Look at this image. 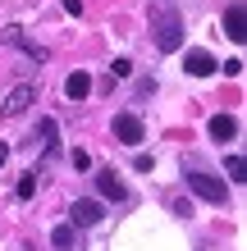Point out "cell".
Masks as SVG:
<instances>
[{"instance_id": "obj_12", "label": "cell", "mask_w": 247, "mask_h": 251, "mask_svg": "<svg viewBox=\"0 0 247 251\" xmlns=\"http://www.w3.org/2000/svg\"><path fill=\"white\" fill-rule=\"evenodd\" d=\"M51 242H55V251H74V242H78V228L74 224H60L51 233Z\"/></svg>"}, {"instance_id": "obj_16", "label": "cell", "mask_w": 247, "mask_h": 251, "mask_svg": "<svg viewBox=\"0 0 247 251\" xmlns=\"http://www.w3.org/2000/svg\"><path fill=\"white\" fill-rule=\"evenodd\" d=\"M224 169H229V178H238V183H243V174H247L243 155H229V165H224Z\"/></svg>"}, {"instance_id": "obj_11", "label": "cell", "mask_w": 247, "mask_h": 251, "mask_svg": "<svg viewBox=\"0 0 247 251\" xmlns=\"http://www.w3.org/2000/svg\"><path fill=\"white\" fill-rule=\"evenodd\" d=\"M87 92H92V78H87L82 69H78V73H69V82H64V96H69V100H82Z\"/></svg>"}, {"instance_id": "obj_15", "label": "cell", "mask_w": 247, "mask_h": 251, "mask_svg": "<svg viewBox=\"0 0 247 251\" xmlns=\"http://www.w3.org/2000/svg\"><path fill=\"white\" fill-rule=\"evenodd\" d=\"M128 73H133V60H124V55H119V60L110 64V78H128Z\"/></svg>"}, {"instance_id": "obj_5", "label": "cell", "mask_w": 247, "mask_h": 251, "mask_svg": "<svg viewBox=\"0 0 247 251\" xmlns=\"http://www.w3.org/2000/svg\"><path fill=\"white\" fill-rule=\"evenodd\" d=\"M27 105H32V87L23 82V87H14V92L5 96V105H0V119H19Z\"/></svg>"}, {"instance_id": "obj_18", "label": "cell", "mask_w": 247, "mask_h": 251, "mask_svg": "<svg viewBox=\"0 0 247 251\" xmlns=\"http://www.w3.org/2000/svg\"><path fill=\"white\" fill-rule=\"evenodd\" d=\"M69 160H74V169H92V155H87V151H74Z\"/></svg>"}, {"instance_id": "obj_9", "label": "cell", "mask_w": 247, "mask_h": 251, "mask_svg": "<svg viewBox=\"0 0 247 251\" xmlns=\"http://www.w3.org/2000/svg\"><path fill=\"white\" fill-rule=\"evenodd\" d=\"M206 132L215 142H229V137H238V119H234V114H215V119L206 124Z\"/></svg>"}, {"instance_id": "obj_10", "label": "cell", "mask_w": 247, "mask_h": 251, "mask_svg": "<svg viewBox=\"0 0 247 251\" xmlns=\"http://www.w3.org/2000/svg\"><path fill=\"white\" fill-rule=\"evenodd\" d=\"M0 37H5L9 46H23L27 55H32V60H46V46H32V41L23 37V27H5V32H0Z\"/></svg>"}, {"instance_id": "obj_3", "label": "cell", "mask_w": 247, "mask_h": 251, "mask_svg": "<svg viewBox=\"0 0 247 251\" xmlns=\"http://www.w3.org/2000/svg\"><path fill=\"white\" fill-rule=\"evenodd\" d=\"M101 219H106V205L101 201H74V210H69V224L74 228H92Z\"/></svg>"}, {"instance_id": "obj_14", "label": "cell", "mask_w": 247, "mask_h": 251, "mask_svg": "<svg viewBox=\"0 0 247 251\" xmlns=\"http://www.w3.org/2000/svg\"><path fill=\"white\" fill-rule=\"evenodd\" d=\"M19 197H23V201L37 197V174H23V178H19Z\"/></svg>"}, {"instance_id": "obj_8", "label": "cell", "mask_w": 247, "mask_h": 251, "mask_svg": "<svg viewBox=\"0 0 247 251\" xmlns=\"http://www.w3.org/2000/svg\"><path fill=\"white\" fill-rule=\"evenodd\" d=\"M243 19H247V9H243V0H234V5L224 9V37L243 41V37H247V32H243Z\"/></svg>"}, {"instance_id": "obj_17", "label": "cell", "mask_w": 247, "mask_h": 251, "mask_svg": "<svg viewBox=\"0 0 247 251\" xmlns=\"http://www.w3.org/2000/svg\"><path fill=\"white\" fill-rule=\"evenodd\" d=\"M151 165H156V160H151V155H142V151H137V160H133V169H137V174H151Z\"/></svg>"}, {"instance_id": "obj_6", "label": "cell", "mask_w": 247, "mask_h": 251, "mask_svg": "<svg viewBox=\"0 0 247 251\" xmlns=\"http://www.w3.org/2000/svg\"><path fill=\"white\" fill-rule=\"evenodd\" d=\"M183 69L192 73V78H211V73L220 69V64H215V55H211V50H188V60H183Z\"/></svg>"}, {"instance_id": "obj_4", "label": "cell", "mask_w": 247, "mask_h": 251, "mask_svg": "<svg viewBox=\"0 0 247 251\" xmlns=\"http://www.w3.org/2000/svg\"><path fill=\"white\" fill-rule=\"evenodd\" d=\"M114 137H119L124 146H137L142 137H147V128H142L137 114H114Z\"/></svg>"}, {"instance_id": "obj_2", "label": "cell", "mask_w": 247, "mask_h": 251, "mask_svg": "<svg viewBox=\"0 0 247 251\" xmlns=\"http://www.w3.org/2000/svg\"><path fill=\"white\" fill-rule=\"evenodd\" d=\"M188 187H192L201 201H211V205H224L229 201V187L220 178H211V174H188Z\"/></svg>"}, {"instance_id": "obj_13", "label": "cell", "mask_w": 247, "mask_h": 251, "mask_svg": "<svg viewBox=\"0 0 247 251\" xmlns=\"http://www.w3.org/2000/svg\"><path fill=\"white\" fill-rule=\"evenodd\" d=\"M37 137H41V146H55V137H60V124H55V119H41Z\"/></svg>"}, {"instance_id": "obj_19", "label": "cell", "mask_w": 247, "mask_h": 251, "mask_svg": "<svg viewBox=\"0 0 247 251\" xmlns=\"http://www.w3.org/2000/svg\"><path fill=\"white\" fill-rule=\"evenodd\" d=\"M5 160H9V146H0V165H5Z\"/></svg>"}, {"instance_id": "obj_7", "label": "cell", "mask_w": 247, "mask_h": 251, "mask_svg": "<svg viewBox=\"0 0 247 251\" xmlns=\"http://www.w3.org/2000/svg\"><path fill=\"white\" fill-rule=\"evenodd\" d=\"M96 192H101L106 201H124V197H128V187L114 178V169H101V174H96Z\"/></svg>"}, {"instance_id": "obj_1", "label": "cell", "mask_w": 247, "mask_h": 251, "mask_svg": "<svg viewBox=\"0 0 247 251\" xmlns=\"http://www.w3.org/2000/svg\"><path fill=\"white\" fill-rule=\"evenodd\" d=\"M151 32H156V46H161V50H179L183 46V23H179V14H174V9H161V14H156Z\"/></svg>"}]
</instances>
